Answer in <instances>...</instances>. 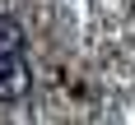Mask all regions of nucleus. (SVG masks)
Masks as SVG:
<instances>
[{"label":"nucleus","instance_id":"1","mask_svg":"<svg viewBox=\"0 0 135 125\" xmlns=\"http://www.w3.org/2000/svg\"><path fill=\"white\" fill-rule=\"evenodd\" d=\"M33 88V69L23 56H0V102H19Z\"/></svg>","mask_w":135,"mask_h":125},{"label":"nucleus","instance_id":"2","mask_svg":"<svg viewBox=\"0 0 135 125\" xmlns=\"http://www.w3.org/2000/svg\"><path fill=\"white\" fill-rule=\"evenodd\" d=\"M28 46V32L19 19H9V14H0V56H23Z\"/></svg>","mask_w":135,"mask_h":125}]
</instances>
